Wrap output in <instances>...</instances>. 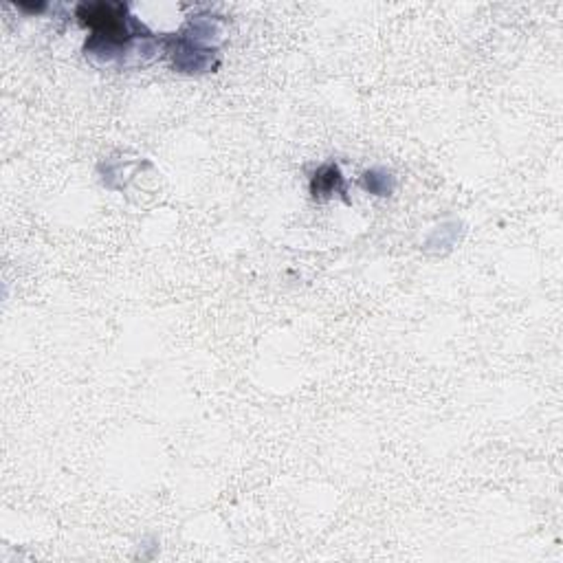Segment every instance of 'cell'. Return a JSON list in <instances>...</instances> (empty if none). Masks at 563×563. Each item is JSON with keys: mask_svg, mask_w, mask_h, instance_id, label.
Here are the masks:
<instances>
[{"mask_svg": "<svg viewBox=\"0 0 563 563\" xmlns=\"http://www.w3.org/2000/svg\"><path fill=\"white\" fill-rule=\"evenodd\" d=\"M396 178L390 170L385 168H372L368 172H363L361 177V187L366 192L375 194V196H390L394 192Z\"/></svg>", "mask_w": 563, "mask_h": 563, "instance_id": "3", "label": "cell"}, {"mask_svg": "<svg viewBox=\"0 0 563 563\" xmlns=\"http://www.w3.org/2000/svg\"><path fill=\"white\" fill-rule=\"evenodd\" d=\"M310 194H313L315 201H328L335 194L345 196V181L339 165H321L313 174V178H310Z\"/></svg>", "mask_w": 563, "mask_h": 563, "instance_id": "2", "label": "cell"}, {"mask_svg": "<svg viewBox=\"0 0 563 563\" xmlns=\"http://www.w3.org/2000/svg\"><path fill=\"white\" fill-rule=\"evenodd\" d=\"M170 45H172L170 54H172L174 69L181 70V73H205V70H211L219 64L216 51L210 46L194 45L183 36H178L177 40H170Z\"/></svg>", "mask_w": 563, "mask_h": 563, "instance_id": "1", "label": "cell"}]
</instances>
